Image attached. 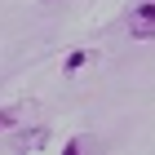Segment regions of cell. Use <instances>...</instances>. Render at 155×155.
<instances>
[{"label": "cell", "instance_id": "obj_1", "mask_svg": "<svg viewBox=\"0 0 155 155\" xmlns=\"http://www.w3.org/2000/svg\"><path fill=\"white\" fill-rule=\"evenodd\" d=\"M129 36L133 40H155V0H137L129 9Z\"/></svg>", "mask_w": 155, "mask_h": 155}, {"label": "cell", "instance_id": "obj_2", "mask_svg": "<svg viewBox=\"0 0 155 155\" xmlns=\"http://www.w3.org/2000/svg\"><path fill=\"white\" fill-rule=\"evenodd\" d=\"M40 146H45V129H27L9 142V151H40Z\"/></svg>", "mask_w": 155, "mask_h": 155}, {"label": "cell", "instance_id": "obj_3", "mask_svg": "<svg viewBox=\"0 0 155 155\" xmlns=\"http://www.w3.org/2000/svg\"><path fill=\"white\" fill-rule=\"evenodd\" d=\"M62 151H67V155H89V151H97V142H93V137H71Z\"/></svg>", "mask_w": 155, "mask_h": 155}, {"label": "cell", "instance_id": "obj_4", "mask_svg": "<svg viewBox=\"0 0 155 155\" xmlns=\"http://www.w3.org/2000/svg\"><path fill=\"white\" fill-rule=\"evenodd\" d=\"M84 62H89V49H75V53H67V75H71V71H80Z\"/></svg>", "mask_w": 155, "mask_h": 155}, {"label": "cell", "instance_id": "obj_5", "mask_svg": "<svg viewBox=\"0 0 155 155\" xmlns=\"http://www.w3.org/2000/svg\"><path fill=\"white\" fill-rule=\"evenodd\" d=\"M18 111H22V107H5V111H0V129H9L13 120H18Z\"/></svg>", "mask_w": 155, "mask_h": 155}]
</instances>
